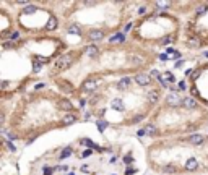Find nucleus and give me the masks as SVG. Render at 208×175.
Here are the masks:
<instances>
[{"mask_svg": "<svg viewBox=\"0 0 208 175\" xmlns=\"http://www.w3.org/2000/svg\"><path fill=\"white\" fill-rule=\"evenodd\" d=\"M166 104L169 107H179V105H182V99L179 94L171 93V94H167V97H166Z\"/></svg>", "mask_w": 208, "mask_h": 175, "instance_id": "f257e3e1", "label": "nucleus"}, {"mask_svg": "<svg viewBox=\"0 0 208 175\" xmlns=\"http://www.w3.org/2000/svg\"><path fill=\"white\" fill-rule=\"evenodd\" d=\"M98 84H99V81H96V80H91V78H88L83 84H82V91L85 93H93L94 89L98 88Z\"/></svg>", "mask_w": 208, "mask_h": 175, "instance_id": "f03ea898", "label": "nucleus"}, {"mask_svg": "<svg viewBox=\"0 0 208 175\" xmlns=\"http://www.w3.org/2000/svg\"><path fill=\"white\" fill-rule=\"evenodd\" d=\"M70 63H72V55H63V57H60L59 60H57L55 67H57L59 70H62V68H67V67H70Z\"/></svg>", "mask_w": 208, "mask_h": 175, "instance_id": "7ed1b4c3", "label": "nucleus"}, {"mask_svg": "<svg viewBox=\"0 0 208 175\" xmlns=\"http://www.w3.org/2000/svg\"><path fill=\"white\" fill-rule=\"evenodd\" d=\"M135 81H137L138 84H140V86H148L151 80H150V76H148V75H145V73H138V75L135 76Z\"/></svg>", "mask_w": 208, "mask_h": 175, "instance_id": "20e7f679", "label": "nucleus"}, {"mask_svg": "<svg viewBox=\"0 0 208 175\" xmlns=\"http://www.w3.org/2000/svg\"><path fill=\"white\" fill-rule=\"evenodd\" d=\"M130 86H132V80H130V78H127V76L122 78V80L117 83V89H119V91H127Z\"/></svg>", "mask_w": 208, "mask_h": 175, "instance_id": "39448f33", "label": "nucleus"}, {"mask_svg": "<svg viewBox=\"0 0 208 175\" xmlns=\"http://www.w3.org/2000/svg\"><path fill=\"white\" fill-rule=\"evenodd\" d=\"M187 141H189L190 144H194V146H200V144H203L205 136H202V135H192V136H190Z\"/></svg>", "mask_w": 208, "mask_h": 175, "instance_id": "423d86ee", "label": "nucleus"}, {"mask_svg": "<svg viewBox=\"0 0 208 175\" xmlns=\"http://www.w3.org/2000/svg\"><path fill=\"white\" fill-rule=\"evenodd\" d=\"M104 37V31L101 29H91L90 31V41H101Z\"/></svg>", "mask_w": 208, "mask_h": 175, "instance_id": "0eeeda50", "label": "nucleus"}, {"mask_svg": "<svg viewBox=\"0 0 208 175\" xmlns=\"http://www.w3.org/2000/svg\"><path fill=\"white\" fill-rule=\"evenodd\" d=\"M75 122H77V115L72 114V112L65 114V115H63V118H62V123H63V125H72V123H75Z\"/></svg>", "mask_w": 208, "mask_h": 175, "instance_id": "6e6552de", "label": "nucleus"}, {"mask_svg": "<svg viewBox=\"0 0 208 175\" xmlns=\"http://www.w3.org/2000/svg\"><path fill=\"white\" fill-rule=\"evenodd\" d=\"M197 169H198V162L195 161V157H190V159L186 162V170L194 172V170H197Z\"/></svg>", "mask_w": 208, "mask_h": 175, "instance_id": "1a4fd4ad", "label": "nucleus"}, {"mask_svg": "<svg viewBox=\"0 0 208 175\" xmlns=\"http://www.w3.org/2000/svg\"><path fill=\"white\" fill-rule=\"evenodd\" d=\"M182 105L186 107V109H195V107H197V102H195V99H192V97H184L182 99Z\"/></svg>", "mask_w": 208, "mask_h": 175, "instance_id": "9d476101", "label": "nucleus"}, {"mask_svg": "<svg viewBox=\"0 0 208 175\" xmlns=\"http://www.w3.org/2000/svg\"><path fill=\"white\" fill-rule=\"evenodd\" d=\"M146 97H148V102L156 104V102H158V99H159V93L158 91H150L146 94Z\"/></svg>", "mask_w": 208, "mask_h": 175, "instance_id": "9b49d317", "label": "nucleus"}, {"mask_svg": "<svg viewBox=\"0 0 208 175\" xmlns=\"http://www.w3.org/2000/svg\"><path fill=\"white\" fill-rule=\"evenodd\" d=\"M111 105H112L114 110H119V112H124L125 110V105L122 104V101H120V99H114Z\"/></svg>", "mask_w": 208, "mask_h": 175, "instance_id": "f8f14e48", "label": "nucleus"}, {"mask_svg": "<svg viewBox=\"0 0 208 175\" xmlns=\"http://www.w3.org/2000/svg\"><path fill=\"white\" fill-rule=\"evenodd\" d=\"M67 32L68 34H82V28L78 25H70L67 28Z\"/></svg>", "mask_w": 208, "mask_h": 175, "instance_id": "ddd939ff", "label": "nucleus"}, {"mask_svg": "<svg viewBox=\"0 0 208 175\" xmlns=\"http://www.w3.org/2000/svg\"><path fill=\"white\" fill-rule=\"evenodd\" d=\"M125 41V36L122 34V32H117V34H114L111 39H109V42L111 44H115V42H124Z\"/></svg>", "mask_w": 208, "mask_h": 175, "instance_id": "4468645a", "label": "nucleus"}, {"mask_svg": "<svg viewBox=\"0 0 208 175\" xmlns=\"http://www.w3.org/2000/svg\"><path fill=\"white\" fill-rule=\"evenodd\" d=\"M55 28H57V18H54V16H52V18H49V20H47L46 29H47V31H54Z\"/></svg>", "mask_w": 208, "mask_h": 175, "instance_id": "2eb2a0df", "label": "nucleus"}, {"mask_svg": "<svg viewBox=\"0 0 208 175\" xmlns=\"http://www.w3.org/2000/svg\"><path fill=\"white\" fill-rule=\"evenodd\" d=\"M129 63H132V65H142L143 63V59L140 57V55H130V57H129Z\"/></svg>", "mask_w": 208, "mask_h": 175, "instance_id": "dca6fc26", "label": "nucleus"}, {"mask_svg": "<svg viewBox=\"0 0 208 175\" xmlns=\"http://www.w3.org/2000/svg\"><path fill=\"white\" fill-rule=\"evenodd\" d=\"M86 54H88L91 59H94V57H98L99 50H98V47H96V46H91V47H86Z\"/></svg>", "mask_w": 208, "mask_h": 175, "instance_id": "f3484780", "label": "nucleus"}, {"mask_svg": "<svg viewBox=\"0 0 208 175\" xmlns=\"http://www.w3.org/2000/svg\"><path fill=\"white\" fill-rule=\"evenodd\" d=\"M59 109H62V110H72L73 105L68 102V101H60V102H59Z\"/></svg>", "mask_w": 208, "mask_h": 175, "instance_id": "a211bd4d", "label": "nucleus"}, {"mask_svg": "<svg viewBox=\"0 0 208 175\" xmlns=\"http://www.w3.org/2000/svg\"><path fill=\"white\" fill-rule=\"evenodd\" d=\"M36 12H38V8L34 7V5H28V7H25V10H23V13H25V15H33Z\"/></svg>", "mask_w": 208, "mask_h": 175, "instance_id": "6ab92c4d", "label": "nucleus"}, {"mask_svg": "<svg viewBox=\"0 0 208 175\" xmlns=\"http://www.w3.org/2000/svg\"><path fill=\"white\" fill-rule=\"evenodd\" d=\"M145 133L150 135V136H154V135H156V128H154V125H146V127H145Z\"/></svg>", "mask_w": 208, "mask_h": 175, "instance_id": "aec40b11", "label": "nucleus"}, {"mask_svg": "<svg viewBox=\"0 0 208 175\" xmlns=\"http://www.w3.org/2000/svg\"><path fill=\"white\" fill-rule=\"evenodd\" d=\"M177 57H181V54L176 52L174 49H167V59H177Z\"/></svg>", "mask_w": 208, "mask_h": 175, "instance_id": "412c9836", "label": "nucleus"}, {"mask_svg": "<svg viewBox=\"0 0 208 175\" xmlns=\"http://www.w3.org/2000/svg\"><path fill=\"white\" fill-rule=\"evenodd\" d=\"M68 156H72V148L68 146V148H65L62 151V154H60V159H65V157H68Z\"/></svg>", "mask_w": 208, "mask_h": 175, "instance_id": "4be33fe9", "label": "nucleus"}, {"mask_svg": "<svg viewBox=\"0 0 208 175\" xmlns=\"http://www.w3.org/2000/svg\"><path fill=\"white\" fill-rule=\"evenodd\" d=\"M163 80H166V81H171V83H172V81L176 80V78H174V75H172L171 71H166L164 75H163Z\"/></svg>", "mask_w": 208, "mask_h": 175, "instance_id": "5701e85b", "label": "nucleus"}, {"mask_svg": "<svg viewBox=\"0 0 208 175\" xmlns=\"http://www.w3.org/2000/svg\"><path fill=\"white\" fill-rule=\"evenodd\" d=\"M33 63H34V65H33V71H34V73H38L39 70L42 68V63H39V62H38L36 59H34V62H33Z\"/></svg>", "mask_w": 208, "mask_h": 175, "instance_id": "b1692460", "label": "nucleus"}, {"mask_svg": "<svg viewBox=\"0 0 208 175\" xmlns=\"http://www.w3.org/2000/svg\"><path fill=\"white\" fill-rule=\"evenodd\" d=\"M107 127H109L107 122H102V120L98 122V128H99V131H104V128H107Z\"/></svg>", "mask_w": 208, "mask_h": 175, "instance_id": "393cba45", "label": "nucleus"}, {"mask_svg": "<svg viewBox=\"0 0 208 175\" xmlns=\"http://www.w3.org/2000/svg\"><path fill=\"white\" fill-rule=\"evenodd\" d=\"M156 7H159V8H169L171 3L169 2H156Z\"/></svg>", "mask_w": 208, "mask_h": 175, "instance_id": "a878e982", "label": "nucleus"}, {"mask_svg": "<svg viewBox=\"0 0 208 175\" xmlns=\"http://www.w3.org/2000/svg\"><path fill=\"white\" fill-rule=\"evenodd\" d=\"M164 172H166V173H174V172H176V167H174V165H166V167H164Z\"/></svg>", "mask_w": 208, "mask_h": 175, "instance_id": "bb28decb", "label": "nucleus"}, {"mask_svg": "<svg viewBox=\"0 0 208 175\" xmlns=\"http://www.w3.org/2000/svg\"><path fill=\"white\" fill-rule=\"evenodd\" d=\"M54 172H55L54 167H44V175H52Z\"/></svg>", "mask_w": 208, "mask_h": 175, "instance_id": "cd10ccee", "label": "nucleus"}, {"mask_svg": "<svg viewBox=\"0 0 208 175\" xmlns=\"http://www.w3.org/2000/svg\"><path fill=\"white\" fill-rule=\"evenodd\" d=\"M189 46L198 47V46H200V41H198V39H189Z\"/></svg>", "mask_w": 208, "mask_h": 175, "instance_id": "c85d7f7f", "label": "nucleus"}, {"mask_svg": "<svg viewBox=\"0 0 208 175\" xmlns=\"http://www.w3.org/2000/svg\"><path fill=\"white\" fill-rule=\"evenodd\" d=\"M143 117H145V115L138 114V115H137L135 118H132V120H130V122H132V123H138V122H140V120H142V118H143Z\"/></svg>", "mask_w": 208, "mask_h": 175, "instance_id": "c756f323", "label": "nucleus"}, {"mask_svg": "<svg viewBox=\"0 0 208 175\" xmlns=\"http://www.w3.org/2000/svg\"><path fill=\"white\" fill-rule=\"evenodd\" d=\"M82 143H83V144H86V146H90V148H96V146L93 144V141H91V139H83Z\"/></svg>", "mask_w": 208, "mask_h": 175, "instance_id": "7c9ffc66", "label": "nucleus"}, {"mask_svg": "<svg viewBox=\"0 0 208 175\" xmlns=\"http://www.w3.org/2000/svg\"><path fill=\"white\" fill-rule=\"evenodd\" d=\"M18 37H20V32H18V31H15V32H11V34H10V39H11V41H16Z\"/></svg>", "mask_w": 208, "mask_h": 175, "instance_id": "2f4dec72", "label": "nucleus"}, {"mask_svg": "<svg viewBox=\"0 0 208 175\" xmlns=\"http://www.w3.org/2000/svg\"><path fill=\"white\" fill-rule=\"evenodd\" d=\"M91 154H93V151H91V149H86V151L83 152V154H82V157H83V159H85V157H90Z\"/></svg>", "mask_w": 208, "mask_h": 175, "instance_id": "473e14b6", "label": "nucleus"}, {"mask_svg": "<svg viewBox=\"0 0 208 175\" xmlns=\"http://www.w3.org/2000/svg\"><path fill=\"white\" fill-rule=\"evenodd\" d=\"M5 144H7V146H8V149H10V151H13V152L16 151V148H15V144H11V143H10V141H5Z\"/></svg>", "mask_w": 208, "mask_h": 175, "instance_id": "72a5a7b5", "label": "nucleus"}, {"mask_svg": "<svg viewBox=\"0 0 208 175\" xmlns=\"http://www.w3.org/2000/svg\"><path fill=\"white\" fill-rule=\"evenodd\" d=\"M151 76H154V78H158V80H159V78H161V73H159L158 70H153V71H151Z\"/></svg>", "mask_w": 208, "mask_h": 175, "instance_id": "f704fd0d", "label": "nucleus"}, {"mask_svg": "<svg viewBox=\"0 0 208 175\" xmlns=\"http://www.w3.org/2000/svg\"><path fill=\"white\" fill-rule=\"evenodd\" d=\"M11 47H15L13 42H5V44H3V49H11Z\"/></svg>", "mask_w": 208, "mask_h": 175, "instance_id": "c9c22d12", "label": "nucleus"}, {"mask_svg": "<svg viewBox=\"0 0 208 175\" xmlns=\"http://www.w3.org/2000/svg\"><path fill=\"white\" fill-rule=\"evenodd\" d=\"M171 42H172L171 37H166V39H163V41H161V44H164V46H166V44H171Z\"/></svg>", "mask_w": 208, "mask_h": 175, "instance_id": "e433bc0d", "label": "nucleus"}, {"mask_svg": "<svg viewBox=\"0 0 208 175\" xmlns=\"http://www.w3.org/2000/svg\"><path fill=\"white\" fill-rule=\"evenodd\" d=\"M146 13V8L145 7H140V8H138V15H145Z\"/></svg>", "mask_w": 208, "mask_h": 175, "instance_id": "4c0bfd02", "label": "nucleus"}, {"mask_svg": "<svg viewBox=\"0 0 208 175\" xmlns=\"http://www.w3.org/2000/svg\"><path fill=\"white\" fill-rule=\"evenodd\" d=\"M124 161H125L127 164H129V162H134V157H132V156H125V157H124Z\"/></svg>", "mask_w": 208, "mask_h": 175, "instance_id": "58836bf2", "label": "nucleus"}, {"mask_svg": "<svg viewBox=\"0 0 208 175\" xmlns=\"http://www.w3.org/2000/svg\"><path fill=\"white\" fill-rule=\"evenodd\" d=\"M205 10H206V7H200V8H198V12H197V15H198V16H200V15H203V13H205Z\"/></svg>", "mask_w": 208, "mask_h": 175, "instance_id": "ea45409f", "label": "nucleus"}, {"mask_svg": "<svg viewBox=\"0 0 208 175\" xmlns=\"http://www.w3.org/2000/svg\"><path fill=\"white\" fill-rule=\"evenodd\" d=\"M179 89H182V91L186 89V83H184V81H181V83H179Z\"/></svg>", "mask_w": 208, "mask_h": 175, "instance_id": "a19ab883", "label": "nucleus"}, {"mask_svg": "<svg viewBox=\"0 0 208 175\" xmlns=\"http://www.w3.org/2000/svg\"><path fill=\"white\" fill-rule=\"evenodd\" d=\"M145 128H143V130H138V136H145Z\"/></svg>", "mask_w": 208, "mask_h": 175, "instance_id": "79ce46f5", "label": "nucleus"}, {"mask_svg": "<svg viewBox=\"0 0 208 175\" xmlns=\"http://www.w3.org/2000/svg\"><path fill=\"white\" fill-rule=\"evenodd\" d=\"M57 169H59V170H67V169H68V167H67V165H59V167H57Z\"/></svg>", "mask_w": 208, "mask_h": 175, "instance_id": "37998d69", "label": "nucleus"}, {"mask_svg": "<svg viewBox=\"0 0 208 175\" xmlns=\"http://www.w3.org/2000/svg\"><path fill=\"white\" fill-rule=\"evenodd\" d=\"M134 172H135L134 169H127V172H125V173H127V175H130V173H134Z\"/></svg>", "mask_w": 208, "mask_h": 175, "instance_id": "c03bdc74", "label": "nucleus"}, {"mask_svg": "<svg viewBox=\"0 0 208 175\" xmlns=\"http://www.w3.org/2000/svg\"><path fill=\"white\" fill-rule=\"evenodd\" d=\"M159 59H161V60H167V55H164V54H161V55H159Z\"/></svg>", "mask_w": 208, "mask_h": 175, "instance_id": "a18cd8bd", "label": "nucleus"}, {"mask_svg": "<svg viewBox=\"0 0 208 175\" xmlns=\"http://www.w3.org/2000/svg\"><path fill=\"white\" fill-rule=\"evenodd\" d=\"M181 65H182V60H179L177 63H176V68H181Z\"/></svg>", "mask_w": 208, "mask_h": 175, "instance_id": "49530a36", "label": "nucleus"}]
</instances>
